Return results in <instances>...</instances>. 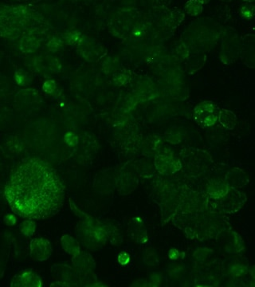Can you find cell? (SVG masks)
<instances>
[{
    "mask_svg": "<svg viewBox=\"0 0 255 287\" xmlns=\"http://www.w3.org/2000/svg\"><path fill=\"white\" fill-rule=\"evenodd\" d=\"M185 15L180 10H172L167 14L165 23L171 28H176L184 21Z\"/></svg>",
    "mask_w": 255,
    "mask_h": 287,
    "instance_id": "obj_23",
    "label": "cell"
},
{
    "mask_svg": "<svg viewBox=\"0 0 255 287\" xmlns=\"http://www.w3.org/2000/svg\"><path fill=\"white\" fill-rule=\"evenodd\" d=\"M219 122L227 130H233L237 124V117L234 112L229 109H222L219 114Z\"/></svg>",
    "mask_w": 255,
    "mask_h": 287,
    "instance_id": "obj_21",
    "label": "cell"
},
{
    "mask_svg": "<svg viewBox=\"0 0 255 287\" xmlns=\"http://www.w3.org/2000/svg\"><path fill=\"white\" fill-rule=\"evenodd\" d=\"M226 182L232 188H242L247 185L248 178L242 169L235 168L226 174Z\"/></svg>",
    "mask_w": 255,
    "mask_h": 287,
    "instance_id": "obj_16",
    "label": "cell"
},
{
    "mask_svg": "<svg viewBox=\"0 0 255 287\" xmlns=\"http://www.w3.org/2000/svg\"><path fill=\"white\" fill-rule=\"evenodd\" d=\"M129 234L136 243L144 244L148 241V232L141 219L135 217L129 224Z\"/></svg>",
    "mask_w": 255,
    "mask_h": 287,
    "instance_id": "obj_14",
    "label": "cell"
},
{
    "mask_svg": "<svg viewBox=\"0 0 255 287\" xmlns=\"http://www.w3.org/2000/svg\"><path fill=\"white\" fill-rule=\"evenodd\" d=\"M15 79H16V83L21 86H27V85H30L31 81H32V78L29 74H27V72L22 70V69H18L16 72Z\"/></svg>",
    "mask_w": 255,
    "mask_h": 287,
    "instance_id": "obj_29",
    "label": "cell"
},
{
    "mask_svg": "<svg viewBox=\"0 0 255 287\" xmlns=\"http://www.w3.org/2000/svg\"><path fill=\"white\" fill-rule=\"evenodd\" d=\"M11 287H41V277L32 270H24L16 274L11 280Z\"/></svg>",
    "mask_w": 255,
    "mask_h": 287,
    "instance_id": "obj_11",
    "label": "cell"
},
{
    "mask_svg": "<svg viewBox=\"0 0 255 287\" xmlns=\"http://www.w3.org/2000/svg\"><path fill=\"white\" fill-rule=\"evenodd\" d=\"M144 262L145 264L151 267H155L160 263V259L155 250L149 248L144 252Z\"/></svg>",
    "mask_w": 255,
    "mask_h": 287,
    "instance_id": "obj_26",
    "label": "cell"
},
{
    "mask_svg": "<svg viewBox=\"0 0 255 287\" xmlns=\"http://www.w3.org/2000/svg\"><path fill=\"white\" fill-rule=\"evenodd\" d=\"M11 90V84L7 76L0 72V98H4L9 95Z\"/></svg>",
    "mask_w": 255,
    "mask_h": 287,
    "instance_id": "obj_28",
    "label": "cell"
},
{
    "mask_svg": "<svg viewBox=\"0 0 255 287\" xmlns=\"http://www.w3.org/2000/svg\"><path fill=\"white\" fill-rule=\"evenodd\" d=\"M10 115V112L6 108L0 107V129L7 124Z\"/></svg>",
    "mask_w": 255,
    "mask_h": 287,
    "instance_id": "obj_34",
    "label": "cell"
},
{
    "mask_svg": "<svg viewBox=\"0 0 255 287\" xmlns=\"http://www.w3.org/2000/svg\"><path fill=\"white\" fill-rule=\"evenodd\" d=\"M70 207L82 220L76 227V236L85 247L90 250H98L109 241L104 223L93 216L85 213L70 200Z\"/></svg>",
    "mask_w": 255,
    "mask_h": 287,
    "instance_id": "obj_2",
    "label": "cell"
},
{
    "mask_svg": "<svg viewBox=\"0 0 255 287\" xmlns=\"http://www.w3.org/2000/svg\"><path fill=\"white\" fill-rule=\"evenodd\" d=\"M21 233L26 237H31L34 234L36 230L35 222L33 219H27V220L22 222V224L20 225Z\"/></svg>",
    "mask_w": 255,
    "mask_h": 287,
    "instance_id": "obj_27",
    "label": "cell"
},
{
    "mask_svg": "<svg viewBox=\"0 0 255 287\" xmlns=\"http://www.w3.org/2000/svg\"><path fill=\"white\" fill-rule=\"evenodd\" d=\"M220 58L222 64H233L240 56L241 38L231 27H223L221 35Z\"/></svg>",
    "mask_w": 255,
    "mask_h": 287,
    "instance_id": "obj_4",
    "label": "cell"
},
{
    "mask_svg": "<svg viewBox=\"0 0 255 287\" xmlns=\"http://www.w3.org/2000/svg\"><path fill=\"white\" fill-rule=\"evenodd\" d=\"M198 1H199V2H200L202 5H206L211 0H198Z\"/></svg>",
    "mask_w": 255,
    "mask_h": 287,
    "instance_id": "obj_42",
    "label": "cell"
},
{
    "mask_svg": "<svg viewBox=\"0 0 255 287\" xmlns=\"http://www.w3.org/2000/svg\"><path fill=\"white\" fill-rule=\"evenodd\" d=\"M221 2H230L232 1V0H220Z\"/></svg>",
    "mask_w": 255,
    "mask_h": 287,
    "instance_id": "obj_44",
    "label": "cell"
},
{
    "mask_svg": "<svg viewBox=\"0 0 255 287\" xmlns=\"http://www.w3.org/2000/svg\"><path fill=\"white\" fill-rule=\"evenodd\" d=\"M187 69L189 74H193L195 72L200 70L206 60V55L205 53H192L187 58Z\"/></svg>",
    "mask_w": 255,
    "mask_h": 287,
    "instance_id": "obj_19",
    "label": "cell"
},
{
    "mask_svg": "<svg viewBox=\"0 0 255 287\" xmlns=\"http://www.w3.org/2000/svg\"><path fill=\"white\" fill-rule=\"evenodd\" d=\"M104 227H105V230H106L109 243L113 245H116V246H118V245L122 243V236L119 232V230L114 225L112 224V223H104Z\"/></svg>",
    "mask_w": 255,
    "mask_h": 287,
    "instance_id": "obj_24",
    "label": "cell"
},
{
    "mask_svg": "<svg viewBox=\"0 0 255 287\" xmlns=\"http://www.w3.org/2000/svg\"><path fill=\"white\" fill-rule=\"evenodd\" d=\"M3 151L9 156H18L24 149V144L18 136H9L3 143Z\"/></svg>",
    "mask_w": 255,
    "mask_h": 287,
    "instance_id": "obj_17",
    "label": "cell"
},
{
    "mask_svg": "<svg viewBox=\"0 0 255 287\" xmlns=\"http://www.w3.org/2000/svg\"><path fill=\"white\" fill-rule=\"evenodd\" d=\"M40 46V41L34 35L32 32H28L21 38L19 48L23 53H32L38 49Z\"/></svg>",
    "mask_w": 255,
    "mask_h": 287,
    "instance_id": "obj_18",
    "label": "cell"
},
{
    "mask_svg": "<svg viewBox=\"0 0 255 287\" xmlns=\"http://www.w3.org/2000/svg\"><path fill=\"white\" fill-rule=\"evenodd\" d=\"M220 111V108L213 101H202L194 109L195 122L204 129L211 127L217 122Z\"/></svg>",
    "mask_w": 255,
    "mask_h": 287,
    "instance_id": "obj_5",
    "label": "cell"
},
{
    "mask_svg": "<svg viewBox=\"0 0 255 287\" xmlns=\"http://www.w3.org/2000/svg\"><path fill=\"white\" fill-rule=\"evenodd\" d=\"M239 58L245 66L255 69V34H247L241 38Z\"/></svg>",
    "mask_w": 255,
    "mask_h": 287,
    "instance_id": "obj_8",
    "label": "cell"
},
{
    "mask_svg": "<svg viewBox=\"0 0 255 287\" xmlns=\"http://www.w3.org/2000/svg\"><path fill=\"white\" fill-rule=\"evenodd\" d=\"M42 89L47 94H53L56 90L55 82L53 80H48L45 82L42 85Z\"/></svg>",
    "mask_w": 255,
    "mask_h": 287,
    "instance_id": "obj_35",
    "label": "cell"
},
{
    "mask_svg": "<svg viewBox=\"0 0 255 287\" xmlns=\"http://www.w3.org/2000/svg\"><path fill=\"white\" fill-rule=\"evenodd\" d=\"M240 14L246 19H251L255 16V7L248 4L242 5V7L240 8Z\"/></svg>",
    "mask_w": 255,
    "mask_h": 287,
    "instance_id": "obj_30",
    "label": "cell"
},
{
    "mask_svg": "<svg viewBox=\"0 0 255 287\" xmlns=\"http://www.w3.org/2000/svg\"><path fill=\"white\" fill-rule=\"evenodd\" d=\"M61 244L62 248L67 254L74 256L81 252V247L79 241L69 235H64L61 238Z\"/></svg>",
    "mask_w": 255,
    "mask_h": 287,
    "instance_id": "obj_20",
    "label": "cell"
},
{
    "mask_svg": "<svg viewBox=\"0 0 255 287\" xmlns=\"http://www.w3.org/2000/svg\"><path fill=\"white\" fill-rule=\"evenodd\" d=\"M118 260L120 265L125 266L129 264V262L131 260V257L127 252H123L118 255Z\"/></svg>",
    "mask_w": 255,
    "mask_h": 287,
    "instance_id": "obj_36",
    "label": "cell"
},
{
    "mask_svg": "<svg viewBox=\"0 0 255 287\" xmlns=\"http://www.w3.org/2000/svg\"><path fill=\"white\" fill-rule=\"evenodd\" d=\"M229 191L230 187L226 181H215L207 188V193L214 199L223 198Z\"/></svg>",
    "mask_w": 255,
    "mask_h": 287,
    "instance_id": "obj_22",
    "label": "cell"
},
{
    "mask_svg": "<svg viewBox=\"0 0 255 287\" xmlns=\"http://www.w3.org/2000/svg\"><path fill=\"white\" fill-rule=\"evenodd\" d=\"M169 257L170 259H171V260H177V259H179V258H180V257H181V253H180V251H178L177 249H175V248H171V249L169 251Z\"/></svg>",
    "mask_w": 255,
    "mask_h": 287,
    "instance_id": "obj_38",
    "label": "cell"
},
{
    "mask_svg": "<svg viewBox=\"0 0 255 287\" xmlns=\"http://www.w3.org/2000/svg\"><path fill=\"white\" fill-rule=\"evenodd\" d=\"M72 263L79 272L93 270L96 267L95 261L91 254L82 251L79 254L73 256Z\"/></svg>",
    "mask_w": 255,
    "mask_h": 287,
    "instance_id": "obj_15",
    "label": "cell"
},
{
    "mask_svg": "<svg viewBox=\"0 0 255 287\" xmlns=\"http://www.w3.org/2000/svg\"><path fill=\"white\" fill-rule=\"evenodd\" d=\"M32 67L35 71L41 74H55L60 70L61 64L52 56H39L34 59Z\"/></svg>",
    "mask_w": 255,
    "mask_h": 287,
    "instance_id": "obj_12",
    "label": "cell"
},
{
    "mask_svg": "<svg viewBox=\"0 0 255 287\" xmlns=\"http://www.w3.org/2000/svg\"><path fill=\"white\" fill-rule=\"evenodd\" d=\"M51 287H73L71 283H66L62 281H55L54 283L51 284Z\"/></svg>",
    "mask_w": 255,
    "mask_h": 287,
    "instance_id": "obj_41",
    "label": "cell"
},
{
    "mask_svg": "<svg viewBox=\"0 0 255 287\" xmlns=\"http://www.w3.org/2000/svg\"><path fill=\"white\" fill-rule=\"evenodd\" d=\"M155 167L160 173L164 175L172 174L180 170L181 167L180 160L175 158L172 154L168 152H162L158 154L155 158Z\"/></svg>",
    "mask_w": 255,
    "mask_h": 287,
    "instance_id": "obj_10",
    "label": "cell"
},
{
    "mask_svg": "<svg viewBox=\"0 0 255 287\" xmlns=\"http://www.w3.org/2000/svg\"><path fill=\"white\" fill-rule=\"evenodd\" d=\"M163 278L161 274L153 273L150 275L149 279L146 281L147 286H159L162 282Z\"/></svg>",
    "mask_w": 255,
    "mask_h": 287,
    "instance_id": "obj_31",
    "label": "cell"
},
{
    "mask_svg": "<svg viewBox=\"0 0 255 287\" xmlns=\"http://www.w3.org/2000/svg\"><path fill=\"white\" fill-rule=\"evenodd\" d=\"M204 5L201 4L198 0H189L186 2L184 10L187 15L191 16H197L202 13Z\"/></svg>",
    "mask_w": 255,
    "mask_h": 287,
    "instance_id": "obj_25",
    "label": "cell"
},
{
    "mask_svg": "<svg viewBox=\"0 0 255 287\" xmlns=\"http://www.w3.org/2000/svg\"><path fill=\"white\" fill-rule=\"evenodd\" d=\"M241 1H242V2H249V3H250V2H255V0H241Z\"/></svg>",
    "mask_w": 255,
    "mask_h": 287,
    "instance_id": "obj_43",
    "label": "cell"
},
{
    "mask_svg": "<svg viewBox=\"0 0 255 287\" xmlns=\"http://www.w3.org/2000/svg\"><path fill=\"white\" fill-rule=\"evenodd\" d=\"M3 221H4V223L7 226H14V225L16 224V222H17V219H16L15 215L7 214V216H5Z\"/></svg>",
    "mask_w": 255,
    "mask_h": 287,
    "instance_id": "obj_37",
    "label": "cell"
},
{
    "mask_svg": "<svg viewBox=\"0 0 255 287\" xmlns=\"http://www.w3.org/2000/svg\"><path fill=\"white\" fill-rule=\"evenodd\" d=\"M153 4L156 7H165L169 4L170 0H152Z\"/></svg>",
    "mask_w": 255,
    "mask_h": 287,
    "instance_id": "obj_39",
    "label": "cell"
},
{
    "mask_svg": "<svg viewBox=\"0 0 255 287\" xmlns=\"http://www.w3.org/2000/svg\"><path fill=\"white\" fill-rule=\"evenodd\" d=\"M222 26L213 21H205L191 25L184 34V42L192 53H206L220 40Z\"/></svg>",
    "mask_w": 255,
    "mask_h": 287,
    "instance_id": "obj_3",
    "label": "cell"
},
{
    "mask_svg": "<svg viewBox=\"0 0 255 287\" xmlns=\"http://www.w3.org/2000/svg\"><path fill=\"white\" fill-rule=\"evenodd\" d=\"M231 270L232 275L235 277L242 276L246 271V267L242 264H235L231 267Z\"/></svg>",
    "mask_w": 255,
    "mask_h": 287,
    "instance_id": "obj_32",
    "label": "cell"
},
{
    "mask_svg": "<svg viewBox=\"0 0 255 287\" xmlns=\"http://www.w3.org/2000/svg\"><path fill=\"white\" fill-rule=\"evenodd\" d=\"M42 102V98L35 89H22L15 96V105L22 113L34 111Z\"/></svg>",
    "mask_w": 255,
    "mask_h": 287,
    "instance_id": "obj_6",
    "label": "cell"
},
{
    "mask_svg": "<svg viewBox=\"0 0 255 287\" xmlns=\"http://www.w3.org/2000/svg\"><path fill=\"white\" fill-rule=\"evenodd\" d=\"M52 254V246L47 238H34L30 243V256L34 260L44 262Z\"/></svg>",
    "mask_w": 255,
    "mask_h": 287,
    "instance_id": "obj_9",
    "label": "cell"
},
{
    "mask_svg": "<svg viewBox=\"0 0 255 287\" xmlns=\"http://www.w3.org/2000/svg\"><path fill=\"white\" fill-rule=\"evenodd\" d=\"M51 272L57 281L71 283L73 287L79 286V273L74 267L66 263H58L51 267Z\"/></svg>",
    "mask_w": 255,
    "mask_h": 287,
    "instance_id": "obj_7",
    "label": "cell"
},
{
    "mask_svg": "<svg viewBox=\"0 0 255 287\" xmlns=\"http://www.w3.org/2000/svg\"><path fill=\"white\" fill-rule=\"evenodd\" d=\"M250 282L251 286L255 287V266H253L250 269Z\"/></svg>",
    "mask_w": 255,
    "mask_h": 287,
    "instance_id": "obj_40",
    "label": "cell"
},
{
    "mask_svg": "<svg viewBox=\"0 0 255 287\" xmlns=\"http://www.w3.org/2000/svg\"><path fill=\"white\" fill-rule=\"evenodd\" d=\"M65 196V185L57 171L35 157L19 163L4 188V197L12 212L33 220L55 216L64 204Z\"/></svg>",
    "mask_w": 255,
    "mask_h": 287,
    "instance_id": "obj_1",
    "label": "cell"
},
{
    "mask_svg": "<svg viewBox=\"0 0 255 287\" xmlns=\"http://www.w3.org/2000/svg\"><path fill=\"white\" fill-rule=\"evenodd\" d=\"M12 236L8 232L0 234V279L4 275L11 253Z\"/></svg>",
    "mask_w": 255,
    "mask_h": 287,
    "instance_id": "obj_13",
    "label": "cell"
},
{
    "mask_svg": "<svg viewBox=\"0 0 255 287\" xmlns=\"http://www.w3.org/2000/svg\"><path fill=\"white\" fill-rule=\"evenodd\" d=\"M62 44H63V43L59 38H53L48 43L47 47L49 48L50 51H51L55 52L60 49L61 47H62Z\"/></svg>",
    "mask_w": 255,
    "mask_h": 287,
    "instance_id": "obj_33",
    "label": "cell"
}]
</instances>
